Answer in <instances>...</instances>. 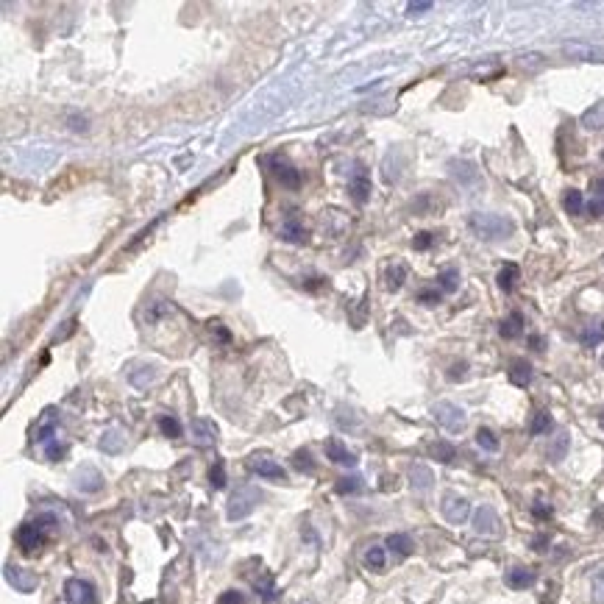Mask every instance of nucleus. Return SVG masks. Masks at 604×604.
Here are the masks:
<instances>
[{
    "label": "nucleus",
    "mask_w": 604,
    "mask_h": 604,
    "mask_svg": "<svg viewBox=\"0 0 604 604\" xmlns=\"http://www.w3.org/2000/svg\"><path fill=\"white\" fill-rule=\"evenodd\" d=\"M53 529H56V518H53L50 512H42L37 521L23 523V526L14 532V541H17V546H20L25 554H37V552L45 546L48 534H50Z\"/></svg>",
    "instance_id": "obj_1"
},
{
    "label": "nucleus",
    "mask_w": 604,
    "mask_h": 604,
    "mask_svg": "<svg viewBox=\"0 0 604 604\" xmlns=\"http://www.w3.org/2000/svg\"><path fill=\"white\" fill-rule=\"evenodd\" d=\"M468 226L479 240H507L515 231V223L504 215H490V212H474L468 218Z\"/></svg>",
    "instance_id": "obj_2"
},
{
    "label": "nucleus",
    "mask_w": 604,
    "mask_h": 604,
    "mask_svg": "<svg viewBox=\"0 0 604 604\" xmlns=\"http://www.w3.org/2000/svg\"><path fill=\"white\" fill-rule=\"evenodd\" d=\"M262 501V493H259V488H251V485H245V488H240L231 499H229V507H226V515H229V521H242V518H248L253 510H256V504Z\"/></svg>",
    "instance_id": "obj_3"
},
{
    "label": "nucleus",
    "mask_w": 604,
    "mask_h": 604,
    "mask_svg": "<svg viewBox=\"0 0 604 604\" xmlns=\"http://www.w3.org/2000/svg\"><path fill=\"white\" fill-rule=\"evenodd\" d=\"M432 415L437 418V424L443 426V429H448V432H462L465 429V410L462 407H457V404H451V401H440V404H435L432 407Z\"/></svg>",
    "instance_id": "obj_4"
},
{
    "label": "nucleus",
    "mask_w": 604,
    "mask_h": 604,
    "mask_svg": "<svg viewBox=\"0 0 604 604\" xmlns=\"http://www.w3.org/2000/svg\"><path fill=\"white\" fill-rule=\"evenodd\" d=\"M348 192L357 204H368L371 200V173L362 162L354 165V173H351V181H348Z\"/></svg>",
    "instance_id": "obj_5"
},
{
    "label": "nucleus",
    "mask_w": 604,
    "mask_h": 604,
    "mask_svg": "<svg viewBox=\"0 0 604 604\" xmlns=\"http://www.w3.org/2000/svg\"><path fill=\"white\" fill-rule=\"evenodd\" d=\"M248 468L256 474V477H262V479H282L284 482V468L276 462V459H271V457H259V454H253L251 459H248Z\"/></svg>",
    "instance_id": "obj_6"
},
{
    "label": "nucleus",
    "mask_w": 604,
    "mask_h": 604,
    "mask_svg": "<svg viewBox=\"0 0 604 604\" xmlns=\"http://www.w3.org/2000/svg\"><path fill=\"white\" fill-rule=\"evenodd\" d=\"M440 510H443V518H446L448 523H465L468 515H471V504H468L465 499H459V496H451V493L443 496Z\"/></svg>",
    "instance_id": "obj_7"
},
{
    "label": "nucleus",
    "mask_w": 604,
    "mask_h": 604,
    "mask_svg": "<svg viewBox=\"0 0 604 604\" xmlns=\"http://www.w3.org/2000/svg\"><path fill=\"white\" fill-rule=\"evenodd\" d=\"M64 596L70 604H95V587L87 579H67Z\"/></svg>",
    "instance_id": "obj_8"
},
{
    "label": "nucleus",
    "mask_w": 604,
    "mask_h": 604,
    "mask_svg": "<svg viewBox=\"0 0 604 604\" xmlns=\"http://www.w3.org/2000/svg\"><path fill=\"white\" fill-rule=\"evenodd\" d=\"M271 167H273V176H276V181H279L282 187H287V189H298V187H301V170H295L287 159L273 156V159H271Z\"/></svg>",
    "instance_id": "obj_9"
},
{
    "label": "nucleus",
    "mask_w": 604,
    "mask_h": 604,
    "mask_svg": "<svg viewBox=\"0 0 604 604\" xmlns=\"http://www.w3.org/2000/svg\"><path fill=\"white\" fill-rule=\"evenodd\" d=\"M474 529L479 532V534H499L501 532V521H499V515H496V510L493 507H479L477 512H474Z\"/></svg>",
    "instance_id": "obj_10"
},
{
    "label": "nucleus",
    "mask_w": 604,
    "mask_h": 604,
    "mask_svg": "<svg viewBox=\"0 0 604 604\" xmlns=\"http://www.w3.org/2000/svg\"><path fill=\"white\" fill-rule=\"evenodd\" d=\"M6 579H9V585H12L14 590H20V593H31V590L37 587V576H34L31 571L20 568V565H6Z\"/></svg>",
    "instance_id": "obj_11"
},
{
    "label": "nucleus",
    "mask_w": 604,
    "mask_h": 604,
    "mask_svg": "<svg viewBox=\"0 0 604 604\" xmlns=\"http://www.w3.org/2000/svg\"><path fill=\"white\" fill-rule=\"evenodd\" d=\"M192 440L198 446H212L218 440V426L209 418H195L192 421Z\"/></svg>",
    "instance_id": "obj_12"
},
{
    "label": "nucleus",
    "mask_w": 604,
    "mask_h": 604,
    "mask_svg": "<svg viewBox=\"0 0 604 604\" xmlns=\"http://www.w3.org/2000/svg\"><path fill=\"white\" fill-rule=\"evenodd\" d=\"M565 56L571 59H582V61H604V50L593 48V45H585V42H565L563 45Z\"/></svg>",
    "instance_id": "obj_13"
},
{
    "label": "nucleus",
    "mask_w": 604,
    "mask_h": 604,
    "mask_svg": "<svg viewBox=\"0 0 604 604\" xmlns=\"http://www.w3.org/2000/svg\"><path fill=\"white\" fill-rule=\"evenodd\" d=\"M76 488L84 490V493H95V490H101V488H103V477L98 474V468L84 465L81 471L76 474Z\"/></svg>",
    "instance_id": "obj_14"
},
{
    "label": "nucleus",
    "mask_w": 604,
    "mask_h": 604,
    "mask_svg": "<svg viewBox=\"0 0 604 604\" xmlns=\"http://www.w3.org/2000/svg\"><path fill=\"white\" fill-rule=\"evenodd\" d=\"M326 457H329L331 462H337V465H348V468H351V465H357V454H354V451H348V448H346L340 440H334V437H331V440H326Z\"/></svg>",
    "instance_id": "obj_15"
},
{
    "label": "nucleus",
    "mask_w": 604,
    "mask_h": 604,
    "mask_svg": "<svg viewBox=\"0 0 604 604\" xmlns=\"http://www.w3.org/2000/svg\"><path fill=\"white\" fill-rule=\"evenodd\" d=\"M410 482H413V488H415L418 493L432 490V485H435V474H432V468H429V465L415 462V465L410 468Z\"/></svg>",
    "instance_id": "obj_16"
},
{
    "label": "nucleus",
    "mask_w": 604,
    "mask_h": 604,
    "mask_svg": "<svg viewBox=\"0 0 604 604\" xmlns=\"http://www.w3.org/2000/svg\"><path fill=\"white\" fill-rule=\"evenodd\" d=\"M279 237H282L284 242H293V245H304V242H306V229H304V223H301V220L290 218V220H284V223H282V229H279Z\"/></svg>",
    "instance_id": "obj_17"
},
{
    "label": "nucleus",
    "mask_w": 604,
    "mask_h": 604,
    "mask_svg": "<svg viewBox=\"0 0 604 604\" xmlns=\"http://www.w3.org/2000/svg\"><path fill=\"white\" fill-rule=\"evenodd\" d=\"M404 282H407V264H401V262L387 264V271H384V287H387L390 293H398L401 287H404Z\"/></svg>",
    "instance_id": "obj_18"
},
{
    "label": "nucleus",
    "mask_w": 604,
    "mask_h": 604,
    "mask_svg": "<svg viewBox=\"0 0 604 604\" xmlns=\"http://www.w3.org/2000/svg\"><path fill=\"white\" fill-rule=\"evenodd\" d=\"M499 334H501L504 340H515V337H521V334H523V315H521V312H510V315L501 320Z\"/></svg>",
    "instance_id": "obj_19"
},
{
    "label": "nucleus",
    "mask_w": 604,
    "mask_h": 604,
    "mask_svg": "<svg viewBox=\"0 0 604 604\" xmlns=\"http://www.w3.org/2000/svg\"><path fill=\"white\" fill-rule=\"evenodd\" d=\"M448 167H451V176H454L459 184H477V181H479V173H477V167H474L471 162L454 159Z\"/></svg>",
    "instance_id": "obj_20"
},
{
    "label": "nucleus",
    "mask_w": 604,
    "mask_h": 604,
    "mask_svg": "<svg viewBox=\"0 0 604 604\" xmlns=\"http://www.w3.org/2000/svg\"><path fill=\"white\" fill-rule=\"evenodd\" d=\"M507 376H510V382H512L515 387H526V384L532 382V365H529L526 360H512Z\"/></svg>",
    "instance_id": "obj_21"
},
{
    "label": "nucleus",
    "mask_w": 604,
    "mask_h": 604,
    "mask_svg": "<svg viewBox=\"0 0 604 604\" xmlns=\"http://www.w3.org/2000/svg\"><path fill=\"white\" fill-rule=\"evenodd\" d=\"M601 340H604V323H601V320H593V323H587V326L579 331V343H582L585 348H596Z\"/></svg>",
    "instance_id": "obj_22"
},
{
    "label": "nucleus",
    "mask_w": 604,
    "mask_h": 604,
    "mask_svg": "<svg viewBox=\"0 0 604 604\" xmlns=\"http://www.w3.org/2000/svg\"><path fill=\"white\" fill-rule=\"evenodd\" d=\"M518 279H521V267L512 264V262H507V264L501 267V271H499V276H496L499 290H504V293H512L515 284H518Z\"/></svg>",
    "instance_id": "obj_23"
},
{
    "label": "nucleus",
    "mask_w": 604,
    "mask_h": 604,
    "mask_svg": "<svg viewBox=\"0 0 604 604\" xmlns=\"http://www.w3.org/2000/svg\"><path fill=\"white\" fill-rule=\"evenodd\" d=\"M387 549L393 554H398V557H407V554H413V538H410V534H404V532H395V534H390V538H387Z\"/></svg>",
    "instance_id": "obj_24"
},
{
    "label": "nucleus",
    "mask_w": 604,
    "mask_h": 604,
    "mask_svg": "<svg viewBox=\"0 0 604 604\" xmlns=\"http://www.w3.org/2000/svg\"><path fill=\"white\" fill-rule=\"evenodd\" d=\"M123 446H125V435H123L120 429H109V432H103V437H101V448H103L106 454H120Z\"/></svg>",
    "instance_id": "obj_25"
},
{
    "label": "nucleus",
    "mask_w": 604,
    "mask_h": 604,
    "mask_svg": "<svg viewBox=\"0 0 604 604\" xmlns=\"http://www.w3.org/2000/svg\"><path fill=\"white\" fill-rule=\"evenodd\" d=\"M507 585L515 587V590H523V587L534 585V571H529V568H512V571L507 574Z\"/></svg>",
    "instance_id": "obj_26"
},
{
    "label": "nucleus",
    "mask_w": 604,
    "mask_h": 604,
    "mask_svg": "<svg viewBox=\"0 0 604 604\" xmlns=\"http://www.w3.org/2000/svg\"><path fill=\"white\" fill-rule=\"evenodd\" d=\"M582 125L590 128V131L604 128V101H601V103H593V106L582 114Z\"/></svg>",
    "instance_id": "obj_27"
},
{
    "label": "nucleus",
    "mask_w": 604,
    "mask_h": 604,
    "mask_svg": "<svg viewBox=\"0 0 604 604\" xmlns=\"http://www.w3.org/2000/svg\"><path fill=\"white\" fill-rule=\"evenodd\" d=\"M587 209H590V215L604 218V178H596V181H593V198H590Z\"/></svg>",
    "instance_id": "obj_28"
},
{
    "label": "nucleus",
    "mask_w": 604,
    "mask_h": 604,
    "mask_svg": "<svg viewBox=\"0 0 604 604\" xmlns=\"http://www.w3.org/2000/svg\"><path fill=\"white\" fill-rule=\"evenodd\" d=\"M53 435H56V421H53V413L48 410L45 418L39 421V426H37V443H50V440H56Z\"/></svg>",
    "instance_id": "obj_29"
},
{
    "label": "nucleus",
    "mask_w": 604,
    "mask_h": 604,
    "mask_svg": "<svg viewBox=\"0 0 604 604\" xmlns=\"http://www.w3.org/2000/svg\"><path fill=\"white\" fill-rule=\"evenodd\" d=\"M568 443H571L568 432H560V435L552 440V446H549V459H552V462L565 459V454H568Z\"/></svg>",
    "instance_id": "obj_30"
},
{
    "label": "nucleus",
    "mask_w": 604,
    "mask_h": 604,
    "mask_svg": "<svg viewBox=\"0 0 604 604\" xmlns=\"http://www.w3.org/2000/svg\"><path fill=\"white\" fill-rule=\"evenodd\" d=\"M563 207H565L568 215H582V209H585L582 192H579V189H568V192L563 195Z\"/></svg>",
    "instance_id": "obj_31"
},
{
    "label": "nucleus",
    "mask_w": 604,
    "mask_h": 604,
    "mask_svg": "<svg viewBox=\"0 0 604 604\" xmlns=\"http://www.w3.org/2000/svg\"><path fill=\"white\" fill-rule=\"evenodd\" d=\"M429 454H432L437 462H454L457 448H454L451 443H446V440H437V443H432V446H429Z\"/></svg>",
    "instance_id": "obj_32"
},
{
    "label": "nucleus",
    "mask_w": 604,
    "mask_h": 604,
    "mask_svg": "<svg viewBox=\"0 0 604 604\" xmlns=\"http://www.w3.org/2000/svg\"><path fill=\"white\" fill-rule=\"evenodd\" d=\"M156 376H159V373H156V368H151V365H148V368H137V371H131V376H128V379H131V384H134V387H148V384H154V382H156Z\"/></svg>",
    "instance_id": "obj_33"
},
{
    "label": "nucleus",
    "mask_w": 604,
    "mask_h": 604,
    "mask_svg": "<svg viewBox=\"0 0 604 604\" xmlns=\"http://www.w3.org/2000/svg\"><path fill=\"white\" fill-rule=\"evenodd\" d=\"M437 287H440V293H457V287H459V273L454 271V267H448V271H443V273L437 276Z\"/></svg>",
    "instance_id": "obj_34"
},
{
    "label": "nucleus",
    "mask_w": 604,
    "mask_h": 604,
    "mask_svg": "<svg viewBox=\"0 0 604 604\" xmlns=\"http://www.w3.org/2000/svg\"><path fill=\"white\" fill-rule=\"evenodd\" d=\"M384 563H387V554H384L382 546H371V549L365 552V565H368L371 571H382Z\"/></svg>",
    "instance_id": "obj_35"
},
{
    "label": "nucleus",
    "mask_w": 604,
    "mask_h": 604,
    "mask_svg": "<svg viewBox=\"0 0 604 604\" xmlns=\"http://www.w3.org/2000/svg\"><path fill=\"white\" fill-rule=\"evenodd\" d=\"M549 429H552V415H549L546 410H541V413L532 415V424H529V432H532V435H543V432H549Z\"/></svg>",
    "instance_id": "obj_36"
},
{
    "label": "nucleus",
    "mask_w": 604,
    "mask_h": 604,
    "mask_svg": "<svg viewBox=\"0 0 604 604\" xmlns=\"http://www.w3.org/2000/svg\"><path fill=\"white\" fill-rule=\"evenodd\" d=\"M159 429H162V435L165 437H181V424H178V418L176 415H162L159 418Z\"/></svg>",
    "instance_id": "obj_37"
},
{
    "label": "nucleus",
    "mask_w": 604,
    "mask_h": 604,
    "mask_svg": "<svg viewBox=\"0 0 604 604\" xmlns=\"http://www.w3.org/2000/svg\"><path fill=\"white\" fill-rule=\"evenodd\" d=\"M362 488H365L362 477H343V479L337 482V493H343V496H354V493H360Z\"/></svg>",
    "instance_id": "obj_38"
},
{
    "label": "nucleus",
    "mask_w": 604,
    "mask_h": 604,
    "mask_svg": "<svg viewBox=\"0 0 604 604\" xmlns=\"http://www.w3.org/2000/svg\"><path fill=\"white\" fill-rule=\"evenodd\" d=\"M209 482H212L215 490H223V488H226V465H223L220 459L209 468Z\"/></svg>",
    "instance_id": "obj_39"
},
{
    "label": "nucleus",
    "mask_w": 604,
    "mask_h": 604,
    "mask_svg": "<svg viewBox=\"0 0 604 604\" xmlns=\"http://www.w3.org/2000/svg\"><path fill=\"white\" fill-rule=\"evenodd\" d=\"M477 443H479L485 451H499V437H496L490 429H485V426L477 432Z\"/></svg>",
    "instance_id": "obj_40"
},
{
    "label": "nucleus",
    "mask_w": 604,
    "mask_h": 604,
    "mask_svg": "<svg viewBox=\"0 0 604 604\" xmlns=\"http://www.w3.org/2000/svg\"><path fill=\"white\" fill-rule=\"evenodd\" d=\"M253 587H256V590H259V593L264 596V601H273V598H276L273 582H271V576H267V574H264L262 579H253Z\"/></svg>",
    "instance_id": "obj_41"
},
{
    "label": "nucleus",
    "mask_w": 604,
    "mask_h": 604,
    "mask_svg": "<svg viewBox=\"0 0 604 604\" xmlns=\"http://www.w3.org/2000/svg\"><path fill=\"white\" fill-rule=\"evenodd\" d=\"M64 451H67V446H61L59 440L45 443V457H48V459H61V457H64Z\"/></svg>",
    "instance_id": "obj_42"
},
{
    "label": "nucleus",
    "mask_w": 604,
    "mask_h": 604,
    "mask_svg": "<svg viewBox=\"0 0 604 604\" xmlns=\"http://www.w3.org/2000/svg\"><path fill=\"white\" fill-rule=\"evenodd\" d=\"M440 298H443V293H440V290H421V293H418V301H421V304H426V306L440 304Z\"/></svg>",
    "instance_id": "obj_43"
},
{
    "label": "nucleus",
    "mask_w": 604,
    "mask_h": 604,
    "mask_svg": "<svg viewBox=\"0 0 604 604\" xmlns=\"http://www.w3.org/2000/svg\"><path fill=\"white\" fill-rule=\"evenodd\" d=\"M593 598H596L598 604H604V571L593 574Z\"/></svg>",
    "instance_id": "obj_44"
},
{
    "label": "nucleus",
    "mask_w": 604,
    "mask_h": 604,
    "mask_svg": "<svg viewBox=\"0 0 604 604\" xmlns=\"http://www.w3.org/2000/svg\"><path fill=\"white\" fill-rule=\"evenodd\" d=\"M429 245H432V234H429V231H421V234L413 240V248H415V251H426Z\"/></svg>",
    "instance_id": "obj_45"
},
{
    "label": "nucleus",
    "mask_w": 604,
    "mask_h": 604,
    "mask_svg": "<svg viewBox=\"0 0 604 604\" xmlns=\"http://www.w3.org/2000/svg\"><path fill=\"white\" fill-rule=\"evenodd\" d=\"M220 604H245V596L237 593V590H226V593L220 596Z\"/></svg>",
    "instance_id": "obj_46"
},
{
    "label": "nucleus",
    "mask_w": 604,
    "mask_h": 604,
    "mask_svg": "<svg viewBox=\"0 0 604 604\" xmlns=\"http://www.w3.org/2000/svg\"><path fill=\"white\" fill-rule=\"evenodd\" d=\"M432 6H435V3H429V0H424V3H410V6H407V14H413V17H415V14L432 12Z\"/></svg>",
    "instance_id": "obj_47"
},
{
    "label": "nucleus",
    "mask_w": 604,
    "mask_h": 604,
    "mask_svg": "<svg viewBox=\"0 0 604 604\" xmlns=\"http://www.w3.org/2000/svg\"><path fill=\"white\" fill-rule=\"evenodd\" d=\"M295 465L301 468V471H304V468H306V471H312V457H309L306 451H298V454H295Z\"/></svg>",
    "instance_id": "obj_48"
},
{
    "label": "nucleus",
    "mask_w": 604,
    "mask_h": 604,
    "mask_svg": "<svg viewBox=\"0 0 604 604\" xmlns=\"http://www.w3.org/2000/svg\"><path fill=\"white\" fill-rule=\"evenodd\" d=\"M532 512L538 515V518H552V507H549V504H543V501L534 504V507H532Z\"/></svg>",
    "instance_id": "obj_49"
},
{
    "label": "nucleus",
    "mask_w": 604,
    "mask_h": 604,
    "mask_svg": "<svg viewBox=\"0 0 604 604\" xmlns=\"http://www.w3.org/2000/svg\"><path fill=\"white\" fill-rule=\"evenodd\" d=\"M465 371H468V365H465V362H457V365L451 368V373H448V379H451V382H459V379L465 376Z\"/></svg>",
    "instance_id": "obj_50"
},
{
    "label": "nucleus",
    "mask_w": 604,
    "mask_h": 604,
    "mask_svg": "<svg viewBox=\"0 0 604 604\" xmlns=\"http://www.w3.org/2000/svg\"><path fill=\"white\" fill-rule=\"evenodd\" d=\"M212 331H218V337H220L223 343H229V340H231V334L223 329V323H212Z\"/></svg>",
    "instance_id": "obj_51"
},
{
    "label": "nucleus",
    "mask_w": 604,
    "mask_h": 604,
    "mask_svg": "<svg viewBox=\"0 0 604 604\" xmlns=\"http://www.w3.org/2000/svg\"><path fill=\"white\" fill-rule=\"evenodd\" d=\"M598 421H601V426H604V410H601V415H598Z\"/></svg>",
    "instance_id": "obj_52"
},
{
    "label": "nucleus",
    "mask_w": 604,
    "mask_h": 604,
    "mask_svg": "<svg viewBox=\"0 0 604 604\" xmlns=\"http://www.w3.org/2000/svg\"><path fill=\"white\" fill-rule=\"evenodd\" d=\"M601 159H604V151H601Z\"/></svg>",
    "instance_id": "obj_53"
}]
</instances>
